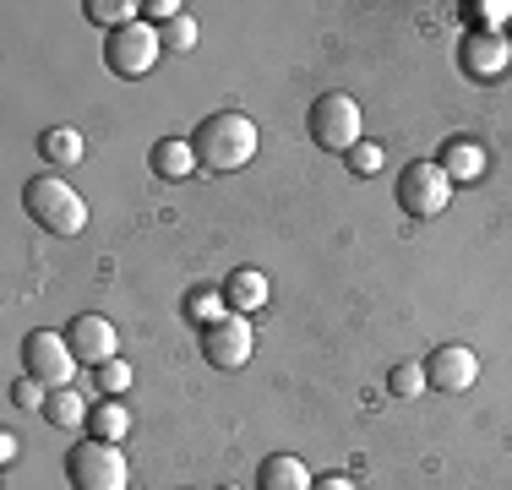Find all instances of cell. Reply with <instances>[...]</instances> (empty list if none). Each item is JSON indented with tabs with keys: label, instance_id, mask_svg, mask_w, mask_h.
I'll return each instance as SVG.
<instances>
[{
	"label": "cell",
	"instance_id": "10",
	"mask_svg": "<svg viewBox=\"0 0 512 490\" xmlns=\"http://www.w3.org/2000/svg\"><path fill=\"white\" fill-rule=\"evenodd\" d=\"M66 343H71V354H77V365H99V371L115 360V349H120L109 316H77V322L66 327Z\"/></svg>",
	"mask_w": 512,
	"mask_h": 490
},
{
	"label": "cell",
	"instance_id": "9",
	"mask_svg": "<svg viewBox=\"0 0 512 490\" xmlns=\"http://www.w3.org/2000/svg\"><path fill=\"white\" fill-rule=\"evenodd\" d=\"M202 354L218 365V371H240V365L251 360V322L229 311L224 322L202 327Z\"/></svg>",
	"mask_w": 512,
	"mask_h": 490
},
{
	"label": "cell",
	"instance_id": "19",
	"mask_svg": "<svg viewBox=\"0 0 512 490\" xmlns=\"http://www.w3.org/2000/svg\"><path fill=\"white\" fill-rule=\"evenodd\" d=\"M224 294H218V289H191L186 294V316H191V322H197V327H213V322H224Z\"/></svg>",
	"mask_w": 512,
	"mask_h": 490
},
{
	"label": "cell",
	"instance_id": "21",
	"mask_svg": "<svg viewBox=\"0 0 512 490\" xmlns=\"http://www.w3.org/2000/svg\"><path fill=\"white\" fill-rule=\"evenodd\" d=\"M463 17H474L480 22V33H496L502 22H512V0H463Z\"/></svg>",
	"mask_w": 512,
	"mask_h": 490
},
{
	"label": "cell",
	"instance_id": "25",
	"mask_svg": "<svg viewBox=\"0 0 512 490\" xmlns=\"http://www.w3.org/2000/svg\"><path fill=\"white\" fill-rule=\"evenodd\" d=\"M99 382H104V392H109V398H120V392L131 387V365H126V360H109L104 371H99Z\"/></svg>",
	"mask_w": 512,
	"mask_h": 490
},
{
	"label": "cell",
	"instance_id": "8",
	"mask_svg": "<svg viewBox=\"0 0 512 490\" xmlns=\"http://www.w3.org/2000/svg\"><path fill=\"white\" fill-rule=\"evenodd\" d=\"M474 382H480V354L469 343H442V349L425 354V387L453 398V392H469Z\"/></svg>",
	"mask_w": 512,
	"mask_h": 490
},
{
	"label": "cell",
	"instance_id": "16",
	"mask_svg": "<svg viewBox=\"0 0 512 490\" xmlns=\"http://www.w3.org/2000/svg\"><path fill=\"white\" fill-rule=\"evenodd\" d=\"M442 169H447V180H453V186H469V180H480L485 153L469 137H453V142H447V153H442Z\"/></svg>",
	"mask_w": 512,
	"mask_h": 490
},
{
	"label": "cell",
	"instance_id": "3",
	"mask_svg": "<svg viewBox=\"0 0 512 490\" xmlns=\"http://www.w3.org/2000/svg\"><path fill=\"white\" fill-rule=\"evenodd\" d=\"M66 480L71 490H126L131 485L126 452L115 441H77L66 452Z\"/></svg>",
	"mask_w": 512,
	"mask_h": 490
},
{
	"label": "cell",
	"instance_id": "18",
	"mask_svg": "<svg viewBox=\"0 0 512 490\" xmlns=\"http://www.w3.org/2000/svg\"><path fill=\"white\" fill-rule=\"evenodd\" d=\"M131 431V414H126V403H93V441H126Z\"/></svg>",
	"mask_w": 512,
	"mask_h": 490
},
{
	"label": "cell",
	"instance_id": "13",
	"mask_svg": "<svg viewBox=\"0 0 512 490\" xmlns=\"http://www.w3.org/2000/svg\"><path fill=\"white\" fill-rule=\"evenodd\" d=\"M148 169L158 180H186L197 169V147H191V137H164V142H153Z\"/></svg>",
	"mask_w": 512,
	"mask_h": 490
},
{
	"label": "cell",
	"instance_id": "23",
	"mask_svg": "<svg viewBox=\"0 0 512 490\" xmlns=\"http://www.w3.org/2000/svg\"><path fill=\"white\" fill-rule=\"evenodd\" d=\"M158 39H164V55H186V49L197 44V22H191V17H175L169 28H158Z\"/></svg>",
	"mask_w": 512,
	"mask_h": 490
},
{
	"label": "cell",
	"instance_id": "28",
	"mask_svg": "<svg viewBox=\"0 0 512 490\" xmlns=\"http://www.w3.org/2000/svg\"><path fill=\"white\" fill-rule=\"evenodd\" d=\"M11 458H17V436L6 431V436H0V463H11Z\"/></svg>",
	"mask_w": 512,
	"mask_h": 490
},
{
	"label": "cell",
	"instance_id": "29",
	"mask_svg": "<svg viewBox=\"0 0 512 490\" xmlns=\"http://www.w3.org/2000/svg\"><path fill=\"white\" fill-rule=\"evenodd\" d=\"M218 490H240V485H218Z\"/></svg>",
	"mask_w": 512,
	"mask_h": 490
},
{
	"label": "cell",
	"instance_id": "11",
	"mask_svg": "<svg viewBox=\"0 0 512 490\" xmlns=\"http://www.w3.org/2000/svg\"><path fill=\"white\" fill-rule=\"evenodd\" d=\"M512 66V44L502 39V33H469V44H463V71L469 77H502V71Z\"/></svg>",
	"mask_w": 512,
	"mask_h": 490
},
{
	"label": "cell",
	"instance_id": "22",
	"mask_svg": "<svg viewBox=\"0 0 512 490\" xmlns=\"http://www.w3.org/2000/svg\"><path fill=\"white\" fill-rule=\"evenodd\" d=\"M387 392H393V398H420L425 392V365H393V371H387Z\"/></svg>",
	"mask_w": 512,
	"mask_h": 490
},
{
	"label": "cell",
	"instance_id": "6",
	"mask_svg": "<svg viewBox=\"0 0 512 490\" xmlns=\"http://www.w3.org/2000/svg\"><path fill=\"white\" fill-rule=\"evenodd\" d=\"M158 55H164V39H158L153 22H126V28H115L104 44V66L115 71V77H148L158 66Z\"/></svg>",
	"mask_w": 512,
	"mask_h": 490
},
{
	"label": "cell",
	"instance_id": "27",
	"mask_svg": "<svg viewBox=\"0 0 512 490\" xmlns=\"http://www.w3.org/2000/svg\"><path fill=\"white\" fill-rule=\"evenodd\" d=\"M316 490H355V480H344V474H327V480H316Z\"/></svg>",
	"mask_w": 512,
	"mask_h": 490
},
{
	"label": "cell",
	"instance_id": "14",
	"mask_svg": "<svg viewBox=\"0 0 512 490\" xmlns=\"http://www.w3.org/2000/svg\"><path fill=\"white\" fill-rule=\"evenodd\" d=\"M224 300H229V311H235V316L262 311V305H267V273H256V267H240V273H229Z\"/></svg>",
	"mask_w": 512,
	"mask_h": 490
},
{
	"label": "cell",
	"instance_id": "4",
	"mask_svg": "<svg viewBox=\"0 0 512 490\" xmlns=\"http://www.w3.org/2000/svg\"><path fill=\"white\" fill-rule=\"evenodd\" d=\"M447 202H453V180H447V169L436 164V158H409L404 169H398V207H404L409 218H436L447 213Z\"/></svg>",
	"mask_w": 512,
	"mask_h": 490
},
{
	"label": "cell",
	"instance_id": "20",
	"mask_svg": "<svg viewBox=\"0 0 512 490\" xmlns=\"http://www.w3.org/2000/svg\"><path fill=\"white\" fill-rule=\"evenodd\" d=\"M82 11H88L93 22H104V28L115 33V28H126V22H137V11H142V6H131V0H88Z\"/></svg>",
	"mask_w": 512,
	"mask_h": 490
},
{
	"label": "cell",
	"instance_id": "24",
	"mask_svg": "<svg viewBox=\"0 0 512 490\" xmlns=\"http://www.w3.org/2000/svg\"><path fill=\"white\" fill-rule=\"evenodd\" d=\"M11 403H22V409H44V403H50V387L33 382V376H22V382L11 387Z\"/></svg>",
	"mask_w": 512,
	"mask_h": 490
},
{
	"label": "cell",
	"instance_id": "26",
	"mask_svg": "<svg viewBox=\"0 0 512 490\" xmlns=\"http://www.w3.org/2000/svg\"><path fill=\"white\" fill-rule=\"evenodd\" d=\"M349 169H355V175H376V169H382V147H376V142H360L355 153H349Z\"/></svg>",
	"mask_w": 512,
	"mask_h": 490
},
{
	"label": "cell",
	"instance_id": "5",
	"mask_svg": "<svg viewBox=\"0 0 512 490\" xmlns=\"http://www.w3.org/2000/svg\"><path fill=\"white\" fill-rule=\"evenodd\" d=\"M306 131L327 153H355L360 147V104L349 93H322L306 115Z\"/></svg>",
	"mask_w": 512,
	"mask_h": 490
},
{
	"label": "cell",
	"instance_id": "12",
	"mask_svg": "<svg viewBox=\"0 0 512 490\" xmlns=\"http://www.w3.org/2000/svg\"><path fill=\"white\" fill-rule=\"evenodd\" d=\"M256 490H316V480L295 452H273V458H262V469H256Z\"/></svg>",
	"mask_w": 512,
	"mask_h": 490
},
{
	"label": "cell",
	"instance_id": "2",
	"mask_svg": "<svg viewBox=\"0 0 512 490\" xmlns=\"http://www.w3.org/2000/svg\"><path fill=\"white\" fill-rule=\"evenodd\" d=\"M22 207L39 229L50 235H82L88 229V202L77 196V186H66L60 175H33L22 186Z\"/></svg>",
	"mask_w": 512,
	"mask_h": 490
},
{
	"label": "cell",
	"instance_id": "17",
	"mask_svg": "<svg viewBox=\"0 0 512 490\" xmlns=\"http://www.w3.org/2000/svg\"><path fill=\"white\" fill-rule=\"evenodd\" d=\"M39 153L50 158V164H82V153H88V147H82V131H71V126H55V131H44V142H39Z\"/></svg>",
	"mask_w": 512,
	"mask_h": 490
},
{
	"label": "cell",
	"instance_id": "1",
	"mask_svg": "<svg viewBox=\"0 0 512 490\" xmlns=\"http://www.w3.org/2000/svg\"><path fill=\"white\" fill-rule=\"evenodd\" d=\"M191 147H197V164H207L213 175H235L256 158V126L240 109H218L191 131Z\"/></svg>",
	"mask_w": 512,
	"mask_h": 490
},
{
	"label": "cell",
	"instance_id": "7",
	"mask_svg": "<svg viewBox=\"0 0 512 490\" xmlns=\"http://www.w3.org/2000/svg\"><path fill=\"white\" fill-rule=\"evenodd\" d=\"M22 371H28L33 382H44V387H71L77 382V354H71L66 333L39 327V333L22 338Z\"/></svg>",
	"mask_w": 512,
	"mask_h": 490
},
{
	"label": "cell",
	"instance_id": "15",
	"mask_svg": "<svg viewBox=\"0 0 512 490\" xmlns=\"http://www.w3.org/2000/svg\"><path fill=\"white\" fill-rule=\"evenodd\" d=\"M44 420L55 431H77L82 420H93V403L82 398L77 387H50V403H44Z\"/></svg>",
	"mask_w": 512,
	"mask_h": 490
}]
</instances>
